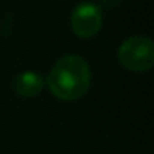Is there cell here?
Here are the masks:
<instances>
[{
  "mask_svg": "<svg viewBox=\"0 0 154 154\" xmlns=\"http://www.w3.org/2000/svg\"><path fill=\"white\" fill-rule=\"evenodd\" d=\"M119 63L133 72H145L154 65V44L149 38L136 35L127 38L118 50Z\"/></svg>",
  "mask_w": 154,
  "mask_h": 154,
  "instance_id": "7a4b0ae2",
  "label": "cell"
},
{
  "mask_svg": "<svg viewBox=\"0 0 154 154\" xmlns=\"http://www.w3.org/2000/svg\"><path fill=\"white\" fill-rule=\"evenodd\" d=\"M45 85V79L33 71H24L15 75L12 82V89L20 97H35L38 95Z\"/></svg>",
  "mask_w": 154,
  "mask_h": 154,
  "instance_id": "277c9868",
  "label": "cell"
},
{
  "mask_svg": "<svg viewBox=\"0 0 154 154\" xmlns=\"http://www.w3.org/2000/svg\"><path fill=\"white\" fill-rule=\"evenodd\" d=\"M71 29L79 38L95 36L103 26V12L98 5L83 2L71 14Z\"/></svg>",
  "mask_w": 154,
  "mask_h": 154,
  "instance_id": "3957f363",
  "label": "cell"
},
{
  "mask_svg": "<svg viewBox=\"0 0 154 154\" xmlns=\"http://www.w3.org/2000/svg\"><path fill=\"white\" fill-rule=\"evenodd\" d=\"M91 79L88 62L79 54H66L53 65L45 82L54 97L63 101H74L88 92Z\"/></svg>",
  "mask_w": 154,
  "mask_h": 154,
  "instance_id": "6da1fadb",
  "label": "cell"
},
{
  "mask_svg": "<svg viewBox=\"0 0 154 154\" xmlns=\"http://www.w3.org/2000/svg\"><path fill=\"white\" fill-rule=\"evenodd\" d=\"M98 3H100L98 8H103V9H113V8H116V6L121 3V0H98Z\"/></svg>",
  "mask_w": 154,
  "mask_h": 154,
  "instance_id": "5b68a950",
  "label": "cell"
}]
</instances>
